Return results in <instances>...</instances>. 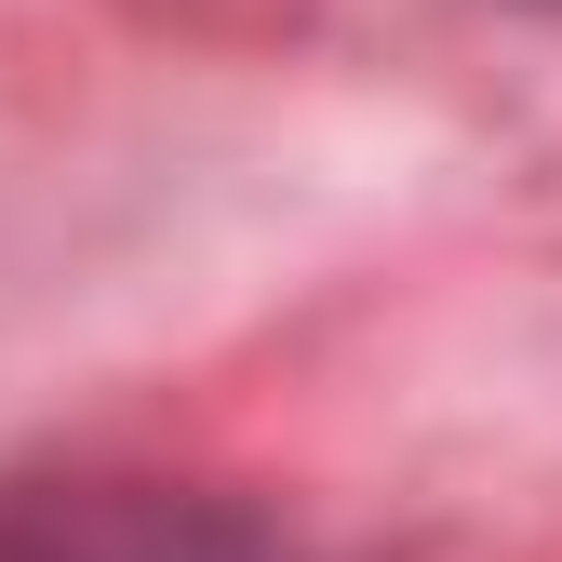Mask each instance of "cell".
Returning a JSON list of instances; mask_svg holds the SVG:
<instances>
[{"label": "cell", "instance_id": "cell-1", "mask_svg": "<svg viewBox=\"0 0 562 562\" xmlns=\"http://www.w3.org/2000/svg\"><path fill=\"white\" fill-rule=\"evenodd\" d=\"M0 562H295V549L228 496L81 469V482H14L0 496Z\"/></svg>", "mask_w": 562, "mask_h": 562}, {"label": "cell", "instance_id": "cell-2", "mask_svg": "<svg viewBox=\"0 0 562 562\" xmlns=\"http://www.w3.org/2000/svg\"><path fill=\"white\" fill-rule=\"evenodd\" d=\"M549 14H562V0H549Z\"/></svg>", "mask_w": 562, "mask_h": 562}]
</instances>
